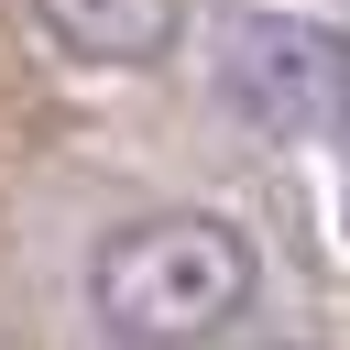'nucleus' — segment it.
Here are the masks:
<instances>
[{"instance_id":"nucleus-1","label":"nucleus","mask_w":350,"mask_h":350,"mask_svg":"<svg viewBox=\"0 0 350 350\" xmlns=\"http://www.w3.org/2000/svg\"><path fill=\"white\" fill-rule=\"evenodd\" d=\"M88 295H98V328L120 339V350H186V339H208V328H230L241 317V295H252V241L230 230V219H142V230H120L109 252H98V273H88Z\"/></svg>"},{"instance_id":"nucleus-2","label":"nucleus","mask_w":350,"mask_h":350,"mask_svg":"<svg viewBox=\"0 0 350 350\" xmlns=\"http://www.w3.org/2000/svg\"><path fill=\"white\" fill-rule=\"evenodd\" d=\"M219 98L273 142H328V131H350V33L306 22V11H262L230 33Z\"/></svg>"},{"instance_id":"nucleus-3","label":"nucleus","mask_w":350,"mask_h":350,"mask_svg":"<svg viewBox=\"0 0 350 350\" xmlns=\"http://www.w3.org/2000/svg\"><path fill=\"white\" fill-rule=\"evenodd\" d=\"M186 11H197V0H44L55 44H77V55H98V66H153V55L186 33Z\"/></svg>"},{"instance_id":"nucleus-4","label":"nucleus","mask_w":350,"mask_h":350,"mask_svg":"<svg viewBox=\"0 0 350 350\" xmlns=\"http://www.w3.org/2000/svg\"><path fill=\"white\" fill-rule=\"evenodd\" d=\"M339 230H350V197H339Z\"/></svg>"}]
</instances>
